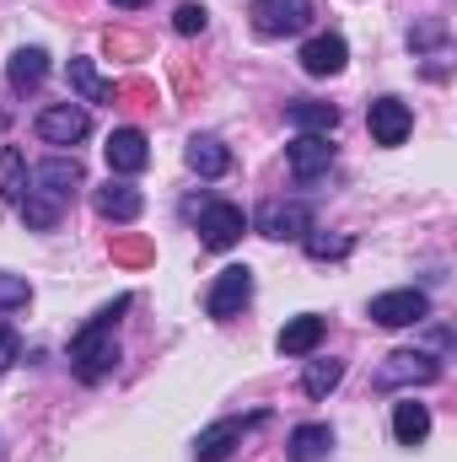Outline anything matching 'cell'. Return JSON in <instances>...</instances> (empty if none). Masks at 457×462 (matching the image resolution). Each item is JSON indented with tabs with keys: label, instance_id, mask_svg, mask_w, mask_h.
<instances>
[{
	"label": "cell",
	"instance_id": "obj_1",
	"mask_svg": "<svg viewBox=\"0 0 457 462\" xmlns=\"http://www.w3.org/2000/svg\"><path fill=\"white\" fill-rule=\"evenodd\" d=\"M118 312H129V296H118L114 307H103L76 339H70V371L81 376V382H103L108 371L118 365Z\"/></svg>",
	"mask_w": 457,
	"mask_h": 462
},
{
	"label": "cell",
	"instance_id": "obj_2",
	"mask_svg": "<svg viewBox=\"0 0 457 462\" xmlns=\"http://www.w3.org/2000/svg\"><path fill=\"white\" fill-rule=\"evenodd\" d=\"M442 376V360L425 355V349H393L382 365H377V387L382 393H398V387H425Z\"/></svg>",
	"mask_w": 457,
	"mask_h": 462
},
{
	"label": "cell",
	"instance_id": "obj_3",
	"mask_svg": "<svg viewBox=\"0 0 457 462\" xmlns=\"http://www.w3.org/2000/svg\"><path fill=\"white\" fill-rule=\"evenodd\" d=\"M366 312H371V323H382V328H409V323H425V318H431V296L415 291V285H404V291L371 296Z\"/></svg>",
	"mask_w": 457,
	"mask_h": 462
},
{
	"label": "cell",
	"instance_id": "obj_4",
	"mask_svg": "<svg viewBox=\"0 0 457 462\" xmlns=\"http://www.w3.org/2000/svg\"><path fill=\"white\" fill-rule=\"evenodd\" d=\"M312 22V0H253V32L258 38H291Z\"/></svg>",
	"mask_w": 457,
	"mask_h": 462
},
{
	"label": "cell",
	"instance_id": "obj_5",
	"mask_svg": "<svg viewBox=\"0 0 457 462\" xmlns=\"http://www.w3.org/2000/svg\"><path fill=\"white\" fill-rule=\"evenodd\" d=\"M247 301H253V269H247V263H231V269L216 274V285H210V296H205V312L227 323V318H237Z\"/></svg>",
	"mask_w": 457,
	"mask_h": 462
},
{
	"label": "cell",
	"instance_id": "obj_6",
	"mask_svg": "<svg viewBox=\"0 0 457 462\" xmlns=\"http://www.w3.org/2000/svg\"><path fill=\"white\" fill-rule=\"evenodd\" d=\"M242 231H247V216H242V205H227V199H210L205 210H200V242L210 247V253H227L242 242Z\"/></svg>",
	"mask_w": 457,
	"mask_h": 462
},
{
	"label": "cell",
	"instance_id": "obj_7",
	"mask_svg": "<svg viewBox=\"0 0 457 462\" xmlns=\"http://www.w3.org/2000/svg\"><path fill=\"white\" fill-rule=\"evenodd\" d=\"M258 231H264L269 242H302V236L312 231V210H307L302 199H269V205L258 210Z\"/></svg>",
	"mask_w": 457,
	"mask_h": 462
},
{
	"label": "cell",
	"instance_id": "obj_8",
	"mask_svg": "<svg viewBox=\"0 0 457 462\" xmlns=\"http://www.w3.org/2000/svg\"><path fill=\"white\" fill-rule=\"evenodd\" d=\"M285 162H291V178L307 189V183L329 178V167H334V145H329V134H296L291 151H285Z\"/></svg>",
	"mask_w": 457,
	"mask_h": 462
},
{
	"label": "cell",
	"instance_id": "obj_9",
	"mask_svg": "<svg viewBox=\"0 0 457 462\" xmlns=\"http://www.w3.org/2000/svg\"><path fill=\"white\" fill-rule=\"evenodd\" d=\"M87 134H92V118L76 103H54V108L38 114V140L43 145H81Z\"/></svg>",
	"mask_w": 457,
	"mask_h": 462
},
{
	"label": "cell",
	"instance_id": "obj_10",
	"mask_svg": "<svg viewBox=\"0 0 457 462\" xmlns=\"http://www.w3.org/2000/svg\"><path fill=\"white\" fill-rule=\"evenodd\" d=\"M366 129H371L377 145H404L409 129H415V114L398 97H377V103H366Z\"/></svg>",
	"mask_w": 457,
	"mask_h": 462
},
{
	"label": "cell",
	"instance_id": "obj_11",
	"mask_svg": "<svg viewBox=\"0 0 457 462\" xmlns=\"http://www.w3.org/2000/svg\"><path fill=\"white\" fill-rule=\"evenodd\" d=\"M33 189L65 205V199L81 189V162H76V156H49L43 167H33Z\"/></svg>",
	"mask_w": 457,
	"mask_h": 462
},
{
	"label": "cell",
	"instance_id": "obj_12",
	"mask_svg": "<svg viewBox=\"0 0 457 462\" xmlns=\"http://www.w3.org/2000/svg\"><path fill=\"white\" fill-rule=\"evenodd\" d=\"M264 414H253V420H216L210 430H200V441H194V462H227L237 452V441H242V430L247 425H258Z\"/></svg>",
	"mask_w": 457,
	"mask_h": 462
},
{
	"label": "cell",
	"instance_id": "obj_13",
	"mask_svg": "<svg viewBox=\"0 0 457 462\" xmlns=\"http://www.w3.org/2000/svg\"><path fill=\"white\" fill-rule=\"evenodd\" d=\"M344 60H350V49H344V38L340 32H318V38H307L302 43V70L307 76H340L344 70Z\"/></svg>",
	"mask_w": 457,
	"mask_h": 462
},
{
	"label": "cell",
	"instance_id": "obj_14",
	"mask_svg": "<svg viewBox=\"0 0 457 462\" xmlns=\"http://www.w3.org/2000/svg\"><path fill=\"white\" fill-rule=\"evenodd\" d=\"M103 151H108V167H114L118 178L145 172V162H151V145H145V134H140V129H114Z\"/></svg>",
	"mask_w": 457,
	"mask_h": 462
},
{
	"label": "cell",
	"instance_id": "obj_15",
	"mask_svg": "<svg viewBox=\"0 0 457 462\" xmlns=\"http://www.w3.org/2000/svg\"><path fill=\"white\" fill-rule=\"evenodd\" d=\"M323 334H329V323L318 318V312H302V318H291L285 328H280V355H312V349L323 345Z\"/></svg>",
	"mask_w": 457,
	"mask_h": 462
},
{
	"label": "cell",
	"instance_id": "obj_16",
	"mask_svg": "<svg viewBox=\"0 0 457 462\" xmlns=\"http://www.w3.org/2000/svg\"><path fill=\"white\" fill-rule=\"evenodd\" d=\"M334 452V430L329 425H296L291 441H285V457L291 462H323Z\"/></svg>",
	"mask_w": 457,
	"mask_h": 462
},
{
	"label": "cell",
	"instance_id": "obj_17",
	"mask_svg": "<svg viewBox=\"0 0 457 462\" xmlns=\"http://www.w3.org/2000/svg\"><path fill=\"white\" fill-rule=\"evenodd\" d=\"M183 162H189L200 178H221V172L231 167V151L216 140V134H194V140H189V151H183Z\"/></svg>",
	"mask_w": 457,
	"mask_h": 462
},
{
	"label": "cell",
	"instance_id": "obj_18",
	"mask_svg": "<svg viewBox=\"0 0 457 462\" xmlns=\"http://www.w3.org/2000/svg\"><path fill=\"white\" fill-rule=\"evenodd\" d=\"M43 76H49V54L43 49H16L11 65H5L11 92H33V87H43Z\"/></svg>",
	"mask_w": 457,
	"mask_h": 462
},
{
	"label": "cell",
	"instance_id": "obj_19",
	"mask_svg": "<svg viewBox=\"0 0 457 462\" xmlns=\"http://www.w3.org/2000/svg\"><path fill=\"white\" fill-rule=\"evenodd\" d=\"M393 436H398V447H420V441L431 436V409L415 403V398L393 403Z\"/></svg>",
	"mask_w": 457,
	"mask_h": 462
},
{
	"label": "cell",
	"instance_id": "obj_20",
	"mask_svg": "<svg viewBox=\"0 0 457 462\" xmlns=\"http://www.w3.org/2000/svg\"><path fill=\"white\" fill-rule=\"evenodd\" d=\"M145 210V199H140V189H129V183H103L98 189V216H108V221H135Z\"/></svg>",
	"mask_w": 457,
	"mask_h": 462
},
{
	"label": "cell",
	"instance_id": "obj_21",
	"mask_svg": "<svg viewBox=\"0 0 457 462\" xmlns=\"http://www.w3.org/2000/svg\"><path fill=\"white\" fill-rule=\"evenodd\" d=\"M285 118L302 129V134H334L340 129V108L334 103H312V97H302V103H291Z\"/></svg>",
	"mask_w": 457,
	"mask_h": 462
},
{
	"label": "cell",
	"instance_id": "obj_22",
	"mask_svg": "<svg viewBox=\"0 0 457 462\" xmlns=\"http://www.w3.org/2000/svg\"><path fill=\"white\" fill-rule=\"evenodd\" d=\"M27 156L16 151V145H0V194L11 199V205H22V194H27Z\"/></svg>",
	"mask_w": 457,
	"mask_h": 462
},
{
	"label": "cell",
	"instance_id": "obj_23",
	"mask_svg": "<svg viewBox=\"0 0 457 462\" xmlns=\"http://www.w3.org/2000/svg\"><path fill=\"white\" fill-rule=\"evenodd\" d=\"M340 382H344V360H334V355L329 360H307V371H302V393L307 398H329Z\"/></svg>",
	"mask_w": 457,
	"mask_h": 462
},
{
	"label": "cell",
	"instance_id": "obj_24",
	"mask_svg": "<svg viewBox=\"0 0 457 462\" xmlns=\"http://www.w3.org/2000/svg\"><path fill=\"white\" fill-rule=\"evenodd\" d=\"M60 216H65V205L60 199H49V194H38V189H27L22 194V221L33 231H54L60 226Z\"/></svg>",
	"mask_w": 457,
	"mask_h": 462
},
{
	"label": "cell",
	"instance_id": "obj_25",
	"mask_svg": "<svg viewBox=\"0 0 457 462\" xmlns=\"http://www.w3.org/2000/svg\"><path fill=\"white\" fill-rule=\"evenodd\" d=\"M70 87L81 92V103H114V87L98 76L92 60H70Z\"/></svg>",
	"mask_w": 457,
	"mask_h": 462
},
{
	"label": "cell",
	"instance_id": "obj_26",
	"mask_svg": "<svg viewBox=\"0 0 457 462\" xmlns=\"http://www.w3.org/2000/svg\"><path fill=\"white\" fill-rule=\"evenodd\" d=\"M33 301V285L22 280V274H5L0 269V312H16V307H27Z\"/></svg>",
	"mask_w": 457,
	"mask_h": 462
},
{
	"label": "cell",
	"instance_id": "obj_27",
	"mask_svg": "<svg viewBox=\"0 0 457 462\" xmlns=\"http://www.w3.org/2000/svg\"><path fill=\"white\" fill-rule=\"evenodd\" d=\"M302 242H307V253H312V258H344V253L355 247V236H323V231H307Z\"/></svg>",
	"mask_w": 457,
	"mask_h": 462
},
{
	"label": "cell",
	"instance_id": "obj_28",
	"mask_svg": "<svg viewBox=\"0 0 457 462\" xmlns=\"http://www.w3.org/2000/svg\"><path fill=\"white\" fill-rule=\"evenodd\" d=\"M205 22H210V11H205V5H194V0H183V5L173 11V27H178L183 38H194V32H205Z\"/></svg>",
	"mask_w": 457,
	"mask_h": 462
},
{
	"label": "cell",
	"instance_id": "obj_29",
	"mask_svg": "<svg viewBox=\"0 0 457 462\" xmlns=\"http://www.w3.org/2000/svg\"><path fill=\"white\" fill-rule=\"evenodd\" d=\"M436 43H447V27L442 22H425L420 32H409V49H436Z\"/></svg>",
	"mask_w": 457,
	"mask_h": 462
},
{
	"label": "cell",
	"instance_id": "obj_30",
	"mask_svg": "<svg viewBox=\"0 0 457 462\" xmlns=\"http://www.w3.org/2000/svg\"><path fill=\"white\" fill-rule=\"evenodd\" d=\"M11 360H16V334H11V328L0 323V371H5Z\"/></svg>",
	"mask_w": 457,
	"mask_h": 462
},
{
	"label": "cell",
	"instance_id": "obj_31",
	"mask_svg": "<svg viewBox=\"0 0 457 462\" xmlns=\"http://www.w3.org/2000/svg\"><path fill=\"white\" fill-rule=\"evenodd\" d=\"M118 11H140V5H145V0H114Z\"/></svg>",
	"mask_w": 457,
	"mask_h": 462
}]
</instances>
